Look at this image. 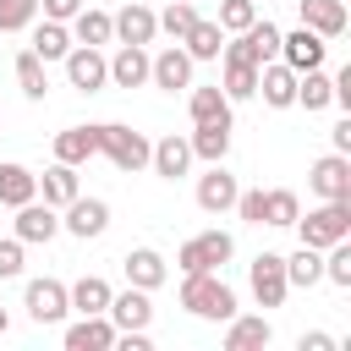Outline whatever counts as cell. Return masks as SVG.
Segmentation results:
<instances>
[{
  "label": "cell",
  "mask_w": 351,
  "mask_h": 351,
  "mask_svg": "<svg viewBox=\"0 0 351 351\" xmlns=\"http://www.w3.org/2000/svg\"><path fill=\"white\" fill-rule=\"evenodd\" d=\"M230 252H236L230 230H203V236L181 241V252H176V269H181V274H203V269H219V263H230Z\"/></svg>",
  "instance_id": "5b68a950"
},
{
  "label": "cell",
  "mask_w": 351,
  "mask_h": 351,
  "mask_svg": "<svg viewBox=\"0 0 351 351\" xmlns=\"http://www.w3.org/2000/svg\"><path fill=\"white\" fill-rule=\"evenodd\" d=\"M236 192H241V186H236V176L225 170V159L208 165V176H197V208H203V214H230V208H236Z\"/></svg>",
  "instance_id": "9a60e30c"
},
{
  "label": "cell",
  "mask_w": 351,
  "mask_h": 351,
  "mask_svg": "<svg viewBox=\"0 0 351 351\" xmlns=\"http://www.w3.org/2000/svg\"><path fill=\"white\" fill-rule=\"evenodd\" d=\"M104 318H110L115 329H148V324H154V302H148V291H137V285H126L121 296H110V307H104Z\"/></svg>",
  "instance_id": "ac0fdd59"
},
{
  "label": "cell",
  "mask_w": 351,
  "mask_h": 351,
  "mask_svg": "<svg viewBox=\"0 0 351 351\" xmlns=\"http://www.w3.org/2000/svg\"><path fill=\"white\" fill-rule=\"evenodd\" d=\"M38 22V0H0V33H22Z\"/></svg>",
  "instance_id": "ab89813d"
},
{
  "label": "cell",
  "mask_w": 351,
  "mask_h": 351,
  "mask_svg": "<svg viewBox=\"0 0 351 351\" xmlns=\"http://www.w3.org/2000/svg\"><path fill=\"white\" fill-rule=\"evenodd\" d=\"M27 197H38V176L27 165H0V208H22Z\"/></svg>",
  "instance_id": "f546056e"
},
{
  "label": "cell",
  "mask_w": 351,
  "mask_h": 351,
  "mask_svg": "<svg viewBox=\"0 0 351 351\" xmlns=\"http://www.w3.org/2000/svg\"><path fill=\"white\" fill-rule=\"evenodd\" d=\"M324 280L340 285V291H351V236L335 241V247H324Z\"/></svg>",
  "instance_id": "74e56055"
},
{
  "label": "cell",
  "mask_w": 351,
  "mask_h": 351,
  "mask_svg": "<svg viewBox=\"0 0 351 351\" xmlns=\"http://www.w3.org/2000/svg\"><path fill=\"white\" fill-rule=\"evenodd\" d=\"M27 49H33L44 66H49V60H66V49H71V27L44 16V22H33V44H27Z\"/></svg>",
  "instance_id": "83f0119b"
},
{
  "label": "cell",
  "mask_w": 351,
  "mask_h": 351,
  "mask_svg": "<svg viewBox=\"0 0 351 351\" xmlns=\"http://www.w3.org/2000/svg\"><path fill=\"white\" fill-rule=\"evenodd\" d=\"M258 93H263L269 110H291V104H296V71H291L285 60L258 66Z\"/></svg>",
  "instance_id": "ffe728a7"
},
{
  "label": "cell",
  "mask_w": 351,
  "mask_h": 351,
  "mask_svg": "<svg viewBox=\"0 0 351 351\" xmlns=\"http://www.w3.org/2000/svg\"><path fill=\"white\" fill-rule=\"evenodd\" d=\"M93 143H99V154L121 170V176H137V170H148V137L143 132H132V126H121V121H99L93 126Z\"/></svg>",
  "instance_id": "7a4b0ae2"
},
{
  "label": "cell",
  "mask_w": 351,
  "mask_h": 351,
  "mask_svg": "<svg viewBox=\"0 0 351 351\" xmlns=\"http://www.w3.org/2000/svg\"><path fill=\"white\" fill-rule=\"evenodd\" d=\"M324 55H329V38H318L313 27L280 33V60H285L291 71H313V66H324Z\"/></svg>",
  "instance_id": "5bb4252c"
},
{
  "label": "cell",
  "mask_w": 351,
  "mask_h": 351,
  "mask_svg": "<svg viewBox=\"0 0 351 351\" xmlns=\"http://www.w3.org/2000/svg\"><path fill=\"white\" fill-rule=\"evenodd\" d=\"M296 351H335V335L313 329V335H302V340H296Z\"/></svg>",
  "instance_id": "f6af8a7d"
},
{
  "label": "cell",
  "mask_w": 351,
  "mask_h": 351,
  "mask_svg": "<svg viewBox=\"0 0 351 351\" xmlns=\"http://www.w3.org/2000/svg\"><path fill=\"white\" fill-rule=\"evenodd\" d=\"M219 93L236 104V99H252L258 93V66H247V60H225V71H219Z\"/></svg>",
  "instance_id": "8d00e7d4"
},
{
  "label": "cell",
  "mask_w": 351,
  "mask_h": 351,
  "mask_svg": "<svg viewBox=\"0 0 351 351\" xmlns=\"http://www.w3.org/2000/svg\"><path fill=\"white\" fill-rule=\"evenodd\" d=\"M285 280H291L296 291H313V285L324 280V252H318V247H296V252L285 258Z\"/></svg>",
  "instance_id": "1f68e13d"
},
{
  "label": "cell",
  "mask_w": 351,
  "mask_h": 351,
  "mask_svg": "<svg viewBox=\"0 0 351 351\" xmlns=\"http://www.w3.org/2000/svg\"><path fill=\"white\" fill-rule=\"evenodd\" d=\"M60 230H71L77 241H93V236H104L110 230V203L104 197H71L66 208H60Z\"/></svg>",
  "instance_id": "ba28073f"
},
{
  "label": "cell",
  "mask_w": 351,
  "mask_h": 351,
  "mask_svg": "<svg viewBox=\"0 0 351 351\" xmlns=\"http://www.w3.org/2000/svg\"><path fill=\"white\" fill-rule=\"evenodd\" d=\"M71 44H93V49H104L110 38H115V27H110V11H99V5H82L71 22Z\"/></svg>",
  "instance_id": "d4e9b609"
},
{
  "label": "cell",
  "mask_w": 351,
  "mask_h": 351,
  "mask_svg": "<svg viewBox=\"0 0 351 351\" xmlns=\"http://www.w3.org/2000/svg\"><path fill=\"white\" fill-rule=\"evenodd\" d=\"M181 49L192 55V60H219V49H225V27L219 22H192L186 33H181Z\"/></svg>",
  "instance_id": "f1b7e54d"
},
{
  "label": "cell",
  "mask_w": 351,
  "mask_h": 351,
  "mask_svg": "<svg viewBox=\"0 0 351 351\" xmlns=\"http://www.w3.org/2000/svg\"><path fill=\"white\" fill-rule=\"evenodd\" d=\"M307 186H313V197H351V154H324V159H313V170H307Z\"/></svg>",
  "instance_id": "30bf717a"
},
{
  "label": "cell",
  "mask_w": 351,
  "mask_h": 351,
  "mask_svg": "<svg viewBox=\"0 0 351 351\" xmlns=\"http://www.w3.org/2000/svg\"><path fill=\"white\" fill-rule=\"evenodd\" d=\"M82 5H88V0H38V11H44L49 22H71Z\"/></svg>",
  "instance_id": "ee69618b"
},
{
  "label": "cell",
  "mask_w": 351,
  "mask_h": 351,
  "mask_svg": "<svg viewBox=\"0 0 351 351\" xmlns=\"http://www.w3.org/2000/svg\"><path fill=\"white\" fill-rule=\"evenodd\" d=\"M219 60H247V66L280 60V27H274V22H252V27H241V33H225Z\"/></svg>",
  "instance_id": "277c9868"
},
{
  "label": "cell",
  "mask_w": 351,
  "mask_h": 351,
  "mask_svg": "<svg viewBox=\"0 0 351 351\" xmlns=\"http://www.w3.org/2000/svg\"><path fill=\"white\" fill-rule=\"evenodd\" d=\"M296 236H302V247H335V241H346L351 236V197H318V208L302 219L296 214Z\"/></svg>",
  "instance_id": "3957f363"
},
{
  "label": "cell",
  "mask_w": 351,
  "mask_h": 351,
  "mask_svg": "<svg viewBox=\"0 0 351 351\" xmlns=\"http://www.w3.org/2000/svg\"><path fill=\"white\" fill-rule=\"evenodd\" d=\"M77 192H82V186H77V165H60V159H55V165L38 176V197H44L49 208H66Z\"/></svg>",
  "instance_id": "4316f807"
},
{
  "label": "cell",
  "mask_w": 351,
  "mask_h": 351,
  "mask_svg": "<svg viewBox=\"0 0 351 351\" xmlns=\"http://www.w3.org/2000/svg\"><path fill=\"white\" fill-rule=\"evenodd\" d=\"M148 82V49L143 44H121L110 55V88H143Z\"/></svg>",
  "instance_id": "603a6c76"
},
{
  "label": "cell",
  "mask_w": 351,
  "mask_h": 351,
  "mask_svg": "<svg viewBox=\"0 0 351 351\" xmlns=\"http://www.w3.org/2000/svg\"><path fill=\"white\" fill-rule=\"evenodd\" d=\"M181 307H186L192 318L225 324V318L236 313V291H230L214 269H203V274H181Z\"/></svg>",
  "instance_id": "6da1fadb"
},
{
  "label": "cell",
  "mask_w": 351,
  "mask_h": 351,
  "mask_svg": "<svg viewBox=\"0 0 351 351\" xmlns=\"http://www.w3.org/2000/svg\"><path fill=\"white\" fill-rule=\"evenodd\" d=\"M296 214H302V197H296L291 186H274V192H263V225H274V230H291V225H296Z\"/></svg>",
  "instance_id": "836d02e7"
},
{
  "label": "cell",
  "mask_w": 351,
  "mask_h": 351,
  "mask_svg": "<svg viewBox=\"0 0 351 351\" xmlns=\"http://www.w3.org/2000/svg\"><path fill=\"white\" fill-rule=\"evenodd\" d=\"M296 104L313 115V110H329L335 104V77L324 71V66H313V71H296Z\"/></svg>",
  "instance_id": "484cf974"
},
{
  "label": "cell",
  "mask_w": 351,
  "mask_h": 351,
  "mask_svg": "<svg viewBox=\"0 0 351 351\" xmlns=\"http://www.w3.org/2000/svg\"><path fill=\"white\" fill-rule=\"evenodd\" d=\"M274 340V324L263 313H230L225 318V351H263Z\"/></svg>",
  "instance_id": "2e32d148"
},
{
  "label": "cell",
  "mask_w": 351,
  "mask_h": 351,
  "mask_svg": "<svg viewBox=\"0 0 351 351\" xmlns=\"http://www.w3.org/2000/svg\"><path fill=\"white\" fill-rule=\"evenodd\" d=\"M148 165H154V176H165V181H181L186 170H192V143L186 137H159L154 148H148Z\"/></svg>",
  "instance_id": "44dd1931"
},
{
  "label": "cell",
  "mask_w": 351,
  "mask_h": 351,
  "mask_svg": "<svg viewBox=\"0 0 351 351\" xmlns=\"http://www.w3.org/2000/svg\"><path fill=\"white\" fill-rule=\"evenodd\" d=\"M110 27H115V38H121V44H143V49L159 38V16H154L143 0H126V5L110 16Z\"/></svg>",
  "instance_id": "4fadbf2b"
},
{
  "label": "cell",
  "mask_w": 351,
  "mask_h": 351,
  "mask_svg": "<svg viewBox=\"0 0 351 351\" xmlns=\"http://www.w3.org/2000/svg\"><path fill=\"white\" fill-rule=\"evenodd\" d=\"M66 82H71L77 93L110 88V55L93 49V44H71V49H66Z\"/></svg>",
  "instance_id": "8992f818"
},
{
  "label": "cell",
  "mask_w": 351,
  "mask_h": 351,
  "mask_svg": "<svg viewBox=\"0 0 351 351\" xmlns=\"http://www.w3.org/2000/svg\"><path fill=\"white\" fill-rule=\"evenodd\" d=\"M5 329H11V318H5V307H0V335H5Z\"/></svg>",
  "instance_id": "7dc6e473"
},
{
  "label": "cell",
  "mask_w": 351,
  "mask_h": 351,
  "mask_svg": "<svg viewBox=\"0 0 351 351\" xmlns=\"http://www.w3.org/2000/svg\"><path fill=\"white\" fill-rule=\"evenodd\" d=\"M16 274H22V241L5 236L0 241V280H16Z\"/></svg>",
  "instance_id": "7bdbcfd3"
},
{
  "label": "cell",
  "mask_w": 351,
  "mask_h": 351,
  "mask_svg": "<svg viewBox=\"0 0 351 351\" xmlns=\"http://www.w3.org/2000/svg\"><path fill=\"white\" fill-rule=\"evenodd\" d=\"M236 214H241L247 225H263V186H252V192H236Z\"/></svg>",
  "instance_id": "b9f144b4"
},
{
  "label": "cell",
  "mask_w": 351,
  "mask_h": 351,
  "mask_svg": "<svg viewBox=\"0 0 351 351\" xmlns=\"http://www.w3.org/2000/svg\"><path fill=\"white\" fill-rule=\"evenodd\" d=\"M247 285H252L258 307H285V296H291L285 258H280V252H258V258H252V269H247Z\"/></svg>",
  "instance_id": "52a82bcc"
},
{
  "label": "cell",
  "mask_w": 351,
  "mask_h": 351,
  "mask_svg": "<svg viewBox=\"0 0 351 351\" xmlns=\"http://www.w3.org/2000/svg\"><path fill=\"white\" fill-rule=\"evenodd\" d=\"M186 115H192V126L197 121H230V99L219 93V82L214 88H192L186 93Z\"/></svg>",
  "instance_id": "d6a6232c"
},
{
  "label": "cell",
  "mask_w": 351,
  "mask_h": 351,
  "mask_svg": "<svg viewBox=\"0 0 351 351\" xmlns=\"http://www.w3.org/2000/svg\"><path fill=\"white\" fill-rule=\"evenodd\" d=\"M110 346H115V324L104 313H82L66 329V351H110Z\"/></svg>",
  "instance_id": "7402d4cb"
},
{
  "label": "cell",
  "mask_w": 351,
  "mask_h": 351,
  "mask_svg": "<svg viewBox=\"0 0 351 351\" xmlns=\"http://www.w3.org/2000/svg\"><path fill=\"white\" fill-rule=\"evenodd\" d=\"M93 154H99L93 126H66V132H55V159H60V165H88Z\"/></svg>",
  "instance_id": "4dcf8cb0"
},
{
  "label": "cell",
  "mask_w": 351,
  "mask_h": 351,
  "mask_svg": "<svg viewBox=\"0 0 351 351\" xmlns=\"http://www.w3.org/2000/svg\"><path fill=\"white\" fill-rule=\"evenodd\" d=\"M154 16H159V33H170V38L181 44V33L197 22V5H192V0H170V5H165V11H154Z\"/></svg>",
  "instance_id": "f35d334b"
},
{
  "label": "cell",
  "mask_w": 351,
  "mask_h": 351,
  "mask_svg": "<svg viewBox=\"0 0 351 351\" xmlns=\"http://www.w3.org/2000/svg\"><path fill=\"white\" fill-rule=\"evenodd\" d=\"M121 269H126V285H137V291H159V285L170 280V263H165L154 247H132V252L121 258Z\"/></svg>",
  "instance_id": "e0dca14e"
},
{
  "label": "cell",
  "mask_w": 351,
  "mask_h": 351,
  "mask_svg": "<svg viewBox=\"0 0 351 351\" xmlns=\"http://www.w3.org/2000/svg\"><path fill=\"white\" fill-rule=\"evenodd\" d=\"M66 296H71V313H104L115 291H110V285H104L99 274H82L77 285H66Z\"/></svg>",
  "instance_id": "e575fe53"
},
{
  "label": "cell",
  "mask_w": 351,
  "mask_h": 351,
  "mask_svg": "<svg viewBox=\"0 0 351 351\" xmlns=\"http://www.w3.org/2000/svg\"><path fill=\"white\" fill-rule=\"evenodd\" d=\"M60 236V208H49L44 197H27L16 208V241L33 247V241H55Z\"/></svg>",
  "instance_id": "7c38bea8"
},
{
  "label": "cell",
  "mask_w": 351,
  "mask_h": 351,
  "mask_svg": "<svg viewBox=\"0 0 351 351\" xmlns=\"http://www.w3.org/2000/svg\"><path fill=\"white\" fill-rule=\"evenodd\" d=\"M329 143H335V154H351V121H340V126L329 132Z\"/></svg>",
  "instance_id": "bcb514c9"
},
{
  "label": "cell",
  "mask_w": 351,
  "mask_h": 351,
  "mask_svg": "<svg viewBox=\"0 0 351 351\" xmlns=\"http://www.w3.org/2000/svg\"><path fill=\"white\" fill-rule=\"evenodd\" d=\"M148 82H154V88H165V93L192 88V55H186L181 44H165L159 55H148Z\"/></svg>",
  "instance_id": "9c48e42d"
},
{
  "label": "cell",
  "mask_w": 351,
  "mask_h": 351,
  "mask_svg": "<svg viewBox=\"0 0 351 351\" xmlns=\"http://www.w3.org/2000/svg\"><path fill=\"white\" fill-rule=\"evenodd\" d=\"M16 88H22V99H33V104L49 93V71H44V60H38L33 49L16 55Z\"/></svg>",
  "instance_id": "d590c367"
},
{
  "label": "cell",
  "mask_w": 351,
  "mask_h": 351,
  "mask_svg": "<svg viewBox=\"0 0 351 351\" xmlns=\"http://www.w3.org/2000/svg\"><path fill=\"white\" fill-rule=\"evenodd\" d=\"M186 143H192V159H208V165H219V159L230 154V121H197Z\"/></svg>",
  "instance_id": "cb8c5ba5"
},
{
  "label": "cell",
  "mask_w": 351,
  "mask_h": 351,
  "mask_svg": "<svg viewBox=\"0 0 351 351\" xmlns=\"http://www.w3.org/2000/svg\"><path fill=\"white\" fill-rule=\"evenodd\" d=\"M296 16H302V27H313L318 38H340L346 33V0H296Z\"/></svg>",
  "instance_id": "d6986e66"
},
{
  "label": "cell",
  "mask_w": 351,
  "mask_h": 351,
  "mask_svg": "<svg viewBox=\"0 0 351 351\" xmlns=\"http://www.w3.org/2000/svg\"><path fill=\"white\" fill-rule=\"evenodd\" d=\"M22 307H27V318H33V324H60V318L71 313V296H66V285H60V280H27Z\"/></svg>",
  "instance_id": "8fae6325"
},
{
  "label": "cell",
  "mask_w": 351,
  "mask_h": 351,
  "mask_svg": "<svg viewBox=\"0 0 351 351\" xmlns=\"http://www.w3.org/2000/svg\"><path fill=\"white\" fill-rule=\"evenodd\" d=\"M258 22V5L252 0H219V27L225 33H241V27H252Z\"/></svg>",
  "instance_id": "60d3db41"
}]
</instances>
